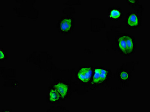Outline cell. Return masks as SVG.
<instances>
[{
  "label": "cell",
  "mask_w": 150,
  "mask_h": 112,
  "mask_svg": "<svg viewBox=\"0 0 150 112\" xmlns=\"http://www.w3.org/2000/svg\"><path fill=\"white\" fill-rule=\"evenodd\" d=\"M134 69L132 62L123 64L115 74L107 83L108 87L111 89H122L129 80Z\"/></svg>",
  "instance_id": "6da1fadb"
},
{
  "label": "cell",
  "mask_w": 150,
  "mask_h": 112,
  "mask_svg": "<svg viewBox=\"0 0 150 112\" xmlns=\"http://www.w3.org/2000/svg\"><path fill=\"white\" fill-rule=\"evenodd\" d=\"M115 41L113 43L115 47H116L118 50L125 55H129L133 51L134 44L133 40L129 35L119 33L115 35Z\"/></svg>",
  "instance_id": "7a4b0ae2"
},
{
  "label": "cell",
  "mask_w": 150,
  "mask_h": 112,
  "mask_svg": "<svg viewBox=\"0 0 150 112\" xmlns=\"http://www.w3.org/2000/svg\"><path fill=\"white\" fill-rule=\"evenodd\" d=\"M108 73V72L105 70L101 68H96L91 82V88L93 89H96L104 82L107 78Z\"/></svg>",
  "instance_id": "3957f363"
},
{
  "label": "cell",
  "mask_w": 150,
  "mask_h": 112,
  "mask_svg": "<svg viewBox=\"0 0 150 112\" xmlns=\"http://www.w3.org/2000/svg\"><path fill=\"white\" fill-rule=\"evenodd\" d=\"M93 72L91 67H83L78 73V77L82 82L88 83L90 81L92 77Z\"/></svg>",
  "instance_id": "277c9868"
},
{
  "label": "cell",
  "mask_w": 150,
  "mask_h": 112,
  "mask_svg": "<svg viewBox=\"0 0 150 112\" xmlns=\"http://www.w3.org/2000/svg\"><path fill=\"white\" fill-rule=\"evenodd\" d=\"M55 87L63 98H64L67 95L69 88L66 84L63 83H59L55 86Z\"/></svg>",
  "instance_id": "5b68a950"
},
{
  "label": "cell",
  "mask_w": 150,
  "mask_h": 112,
  "mask_svg": "<svg viewBox=\"0 0 150 112\" xmlns=\"http://www.w3.org/2000/svg\"><path fill=\"white\" fill-rule=\"evenodd\" d=\"M61 29L64 32L69 31L71 27V20L69 18H65L61 23Z\"/></svg>",
  "instance_id": "8992f818"
},
{
  "label": "cell",
  "mask_w": 150,
  "mask_h": 112,
  "mask_svg": "<svg viewBox=\"0 0 150 112\" xmlns=\"http://www.w3.org/2000/svg\"><path fill=\"white\" fill-rule=\"evenodd\" d=\"M127 23L131 27L137 26L139 23V20L137 15L134 14H131L129 16L127 19Z\"/></svg>",
  "instance_id": "52a82bcc"
},
{
  "label": "cell",
  "mask_w": 150,
  "mask_h": 112,
  "mask_svg": "<svg viewBox=\"0 0 150 112\" xmlns=\"http://www.w3.org/2000/svg\"><path fill=\"white\" fill-rule=\"evenodd\" d=\"M60 95L57 91L55 90H52L50 92V100L52 101H56L59 99Z\"/></svg>",
  "instance_id": "ba28073f"
},
{
  "label": "cell",
  "mask_w": 150,
  "mask_h": 112,
  "mask_svg": "<svg viewBox=\"0 0 150 112\" xmlns=\"http://www.w3.org/2000/svg\"><path fill=\"white\" fill-rule=\"evenodd\" d=\"M120 13L117 10H111L110 13V16L114 19H117L120 17Z\"/></svg>",
  "instance_id": "9c48e42d"
},
{
  "label": "cell",
  "mask_w": 150,
  "mask_h": 112,
  "mask_svg": "<svg viewBox=\"0 0 150 112\" xmlns=\"http://www.w3.org/2000/svg\"><path fill=\"white\" fill-rule=\"evenodd\" d=\"M1 58L2 59V56L3 57H4V54H3L2 55V51H1Z\"/></svg>",
  "instance_id": "30bf717a"
}]
</instances>
